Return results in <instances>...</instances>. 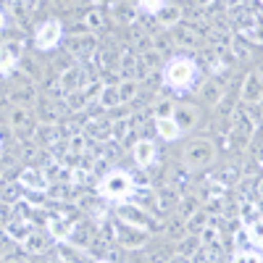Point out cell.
<instances>
[{"label": "cell", "mask_w": 263, "mask_h": 263, "mask_svg": "<svg viewBox=\"0 0 263 263\" xmlns=\"http://www.w3.org/2000/svg\"><path fill=\"white\" fill-rule=\"evenodd\" d=\"M197 79V63L187 55H174L163 66V82L171 90H190Z\"/></svg>", "instance_id": "cell-1"}, {"label": "cell", "mask_w": 263, "mask_h": 263, "mask_svg": "<svg viewBox=\"0 0 263 263\" xmlns=\"http://www.w3.org/2000/svg\"><path fill=\"white\" fill-rule=\"evenodd\" d=\"M132 187H135V182H132V174L124 171V168H111L103 174V179L98 184V192L103 200H126V197L132 195Z\"/></svg>", "instance_id": "cell-2"}, {"label": "cell", "mask_w": 263, "mask_h": 263, "mask_svg": "<svg viewBox=\"0 0 263 263\" xmlns=\"http://www.w3.org/2000/svg\"><path fill=\"white\" fill-rule=\"evenodd\" d=\"M216 145L211 142V140H205V137H200V140H192L184 150H182V163L187 166V168H208V166H213L216 163Z\"/></svg>", "instance_id": "cell-3"}, {"label": "cell", "mask_w": 263, "mask_h": 263, "mask_svg": "<svg viewBox=\"0 0 263 263\" xmlns=\"http://www.w3.org/2000/svg\"><path fill=\"white\" fill-rule=\"evenodd\" d=\"M63 37V24L58 18H48V21H42V24L34 29V48L37 50H53L58 42Z\"/></svg>", "instance_id": "cell-4"}, {"label": "cell", "mask_w": 263, "mask_h": 263, "mask_svg": "<svg viewBox=\"0 0 263 263\" xmlns=\"http://www.w3.org/2000/svg\"><path fill=\"white\" fill-rule=\"evenodd\" d=\"M119 221L121 224H129V227H137V229H142V232H150V216H147V211L142 208V205H137V203H119Z\"/></svg>", "instance_id": "cell-5"}, {"label": "cell", "mask_w": 263, "mask_h": 263, "mask_svg": "<svg viewBox=\"0 0 263 263\" xmlns=\"http://www.w3.org/2000/svg\"><path fill=\"white\" fill-rule=\"evenodd\" d=\"M84 87V69L82 66H69V69H63L58 74V82H55V90L61 95H71L77 90Z\"/></svg>", "instance_id": "cell-6"}, {"label": "cell", "mask_w": 263, "mask_h": 263, "mask_svg": "<svg viewBox=\"0 0 263 263\" xmlns=\"http://www.w3.org/2000/svg\"><path fill=\"white\" fill-rule=\"evenodd\" d=\"M18 187L21 190H29V192H48L50 179L42 168H24L18 174Z\"/></svg>", "instance_id": "cell-7"}, {"label": "cell", "mask_w": 263, "mask_h": 263, "mask_svg": "<svg viewBox=\"0 0 263 263\" xmlns=\"http://www.w3.org/2000/svg\"><path fill=\"white\" fill-rule=\"evenodd\" d=\"M21 61V42L11 40V42H3L0 45V77H8L16 63Z\"/></svg>", "instance_id": "cell-8"}, {"label": "cell", "mask_w": 263, "mask_h": 263, "mask_svg": "<svg viewBox=\"0 0 263 263\" xmlns=\"http://www.w3.org/2000/svg\"><path fill=\"white\" fill-rule=\"evenodd\" d=\"M260 95H263L260 71L253 69V71H248V77L242 82V92H239V98H242V103H248V105H258L260 103Z\"/></svg>", "instance_id": "cell-9"}, {"label": "cell", "mask_w": 263, "mask_h": 263, "mask_svg": "<svg viewBox=\"0 0 263 263\" xmlns=\"http://www.w3.org/2000/svg\"><path fill=\"white\" fill-rule=\"evenodd\" d=\"M174 124L179 126V132L184 135V132L195 129L197 121H200V111H197L195 105H174V114H171Z\"/></svg>", "instance_id": "cell-10"}, {"label": "cell", "mask_w": 263, "mask_h": 263, "mask_svg": "<svg viewBox=\"0 0 263 263\" xmlns=\"http://www.w3.org/2000/svg\"><path fill=\"white\" fill-rule=\"evenodd\" d=\"M34 229V224L29 221V218H24V216H16V218H8L6 221V229H3V234L11 239V242H24V237L29 234Z\"/></svg>", "instance_id": "cell-11"}, {"label": "cell", "mask_w": 263, "mask_h": 263, "mask_svg": "<svg viewBox=\"0 0 263 263\" xmlns=\"http://www.w3.org/2000/svg\"><path fill=\"white\" fill-rule=\"evenodd\" d=\"M156 156H158V147H156L153 140H137L135 147H132V158H135V163L140 168H147L153 161H156Z\"/></svg>", "instance_id": "cell-12"}, {"label": "cell", "mask_w": 263, "mask_h": 263, "mask_svg": "<svg viewBox=\"0 0 263 263\" xmlns=\"http://www.w3.org/2000/svg\"><path fill=\"white\" fill-rule=\"evenodd\" d=\"M116 239H119L124 248L137 250V248L145 245L147 232H142V229H137V227H129V224H121V221H119V237H116Z\"/></svg>", "instance_id": "cell-13"}, {"label": "cell", "mask_w": 263, "mask_h": 263, "mask_svg": "<svg viewBox=\"0 0 263 263\" xmlns=\"http://www.w3.org/2000/svg\"><path fill=\"white\" fill-rule=\"evenodd\" d=\"M182 18H184V11H182V6H177V3H163V8L156 13V21H158L163 29L179 27Z\"/></svg>", "instance_id": "cell-14"}, {"label": "cell", "mask_w": 263, "mask_h": 263, "mask_svg": "<svg viewBox=\"0 0 263 263\" xmlns=\"http://www.w3.org/2000/svg\"><path fill=\"white\" fill-rule=\"evenodd\" d=\"M21 248H24L29 255H42V253L50 248V237H48L45 232H40V229H32V232L24 237Z\"/></svg>", "instance_id": "cell-15"}, {"label": "cell", "mask_w": 263, "mask_h": 263, "mask_svg": "<svg viewBox=\"0 0 263 263\" xmlns=\"http://www.w3.org/2000/svg\"><path fill=\"white\" fill-rule=\"evenodd\" d=\"M48 237H53V239H58V242H66L69 239V232H71V221H66V218H61V216H50L48 218Z\"/></svg>", "instance_id": "cell-16"}, {"label": "cell", "mask_w": 263, "mask_h": 263, "mask_svg": "<svg viewBox=\"0 0 263 263\" xmlns=\"http://www.w3.org/2000/svg\"><path fill=\"white\" fill-rule=\"evenodd\" d=\"M98 103H100V108H105V111H114V108H119V105H121L119 87H116V84H103L100 92H98Z\"/></svg>", "instance_id": "cell-17"}, {"label": "cell", "mask_w": 263, "mask_h": 263, "mask_svg": "<svg viewBox=\"0 0 263 263\" xmlns=\"http://www.w3.org/2000/svg\"><path fill=\"white\" fill-rule=\"evenodd\" d=\"M156 135L163 140V142H174L182 137L179 126L174 124V119H156Z\"/></svg>", "instance_id": "cell-18"}, {"label": "cell", "mask_w": 263, "mask_h": 263, "mask_svg": "<svg viewBox=\"0 0 263 263\" xmlns=\"http://www.w3.org/2000/svg\"><path fill=\"white\" fill-rule=\"evenodd\" d=\"M208 221H211V216H208L203 208H197L195 213H190V216L184 218V229H187L190 234H200V229H203Z\"/></svg>", "instance_id": "cell-19"}, {"label": "cell", "mask_w": 263, "mask_h": 263, "mask_svg": "<svg viewBox=\"0 0 263 263\" xmlns=\"http://www.w3.org/2000/svg\"><path fill=\"white\" fill-rule=\"evenodd\" d=\"M197 237H200V245L203 248H218V245H221V232H218V227L211 224V221L200 229V234H197Z\"/></svg>", "instance_id": "cell-20"}, {"label": "cell", "mask_w": 263, "mask_h": 263, "mask_svg": "<svg viewBox=\"0 0 263 263\" xmlns=\"http://www.w3.org/2000/svg\"><path fill=\"white\" fill-rule=\"evenodd\" d=\"M116 87H119V98H121V105H124V103H129V100H135V98H137V92H140V82H137L135 77L121 79V84H116Z\"/></svg>", "instance_id": "cell-21"}, {"label": "cell", "mask_w": 263, "mask_h": 263, "mask_svg": "<svg viewBox=\"0 0 263 263\" xmlns=\"http://www.w3.org/2000/svg\"><path fill=\"white\" fill-rule=\"evenodd\" d=\"M84 132H87L92 140H108V137H111V124L100 121V119H92L90 124L84 126Z\"/></svg>", "instance_id": "cell-22"}, {"label": "cell", "mask_w": 263, "mask_h": 263, "mask_svg": "<svg viewBox=\"0 0 263 263\" xmlns=\"http://www.w3.org/2000/svg\"><path fill=\"white\" fill-rule=\"evenodd\" d=\"M174 42L179 48H195L197 45V34L190 27H174Z\"/></svg>", "instance_id": "cell-23"}, {"label": "cell", "mask_w": 263, "mask_h": 263, "mask_svg": "<svg viewBox=\"0 0 263 263\" xmlns=\"http://www.w3.org/2000/svg\"><path fill=\"white\" fill-rule=\"evenodd\" d=\"M140 66H142L145 71H156V69H161V66H163V58H161V53L156 48H150V50L140 53Z\"/></svg>", "instance_id": "cell-24"}, {"label": "cell", "mask_w": 263, "mask_h": 263, "mask_svg": "<svg viewBox=\"0 0 263 263\" xmlns=\"http://www.w3.org/2000/svg\"><path fill=\"white\" fill-rule=\"evenodd\" d=\"M29 108L27 105H13L11 108V116H8V121H11V126L13 129H24L27 124H29Z\"/></svg>", "instance_id": "cell-25"}, {"label": "cell", "mask_w": 263, "mask_h": 263, "mask_svg": "<svg viewBox=\"0 0 263 263\" xmlns=\"http://www.w3.org/2000/svg\"><path fill=\"white\" fill-rule=\"evenodd\" d=\"M232 263H260V250L255 248H237L232 255Z\"/></svg>", "instance_id": "cell-26"}, {"label": "cell", "mask_w": 263, "mask_h": 263, "mask_svg": "<svg viewBox=\"0 0 263 263\" xmlns=\"http://www.w3.org/2000/svg\"><path fill=\"white\" fill-rule=\"evenodd\" d=\"M103 24H105V18H103V13H100L98 8L87 11V16H84V21H82V27H84L87 32H100Z\"/></svg>", "instance_id": "cell-27"}, {"label": "cell", "mask_w": 263, "mask_h": 263, "mask_svg": "<svg viewBox=\"0 0 263 263\" xmlns=\"http://www.w3.org/2000/svg\"><path fill=\"white\" fill-rule=\"evenodd\" d=\"M119 66H121V71L137 69V53L132 50V48H124V50H121V58H119Z\"/></svg>", "instance_id": "cell-28"}, {"label": "cell", "mask_w": 263, "mask_h": 263, "mask_svg": "<svg viewBox=\"0 0 263 263\" xmlns=\"http://www.w3.org/2000/svg\"><path fill=\"white\" fill-rule=\"evenodd\" d=\"M84 147H87V137L82 135V132L71 135V140H69V153H71V156H82Z\"/></svg>", "instance_id": "cell-29"}, {"label": "cell", "mask_w": 263, "mask_h": 263, "mask_svg": "<svg viewBox=\"0 0 263 263\" xmlns=\"http://www.w3.org/2000/svg\"><path fill=\"white\" fill-rule=\"evenodd\" d=\"M174 100H168V98H163V100H158L156 103V119H171V114H174Z\"/></svg>", "instance_id": "cell-30"}, {"label": "cell", "mask_w": 263, "mask_h": 263, "mask_svg": "<svg viewBox=\"0 0 263 263\" xmlns=\"http://www.w3.org/2000/svg\"><path fill=\"white\" fill-rule=\"evenodd\" d=\"M163 3H166V0H137V8H140L142 13L156 16V13L163 8Z\"/></svg>", "instance_id": "cell-31"}, {"label": "cell", "mask_w": 263, "mask_h": 263, "mask_svg": "<svg viewBox=\"0 0 263 263\" xmlns=\"http://www.w3.org/2000/svg\"><path fill=\"white\" fill-rule=\"evenodd\" d=\"M203 98H205V103L216 105L218 100H221V90H218L213 82H205V84H203Z\"/></svg>", "instance_id": "cell-32"}, {"label": "cell", "mask_w": 263, "mask_h": 263, "mask_svg": "<svg viewBox=\"0 0 263 263\" xmlns=\"http://www.w3.org/2000/svg\"><path fill=\"white\" fill-rule=\"evenodd\" d=\"M18 192H21V187H18V184H8V187L3 190V203H8V205H11L13 200L18 203V200H21V195H18Z\"/></svg>", "instance_id": "cell-33"}, {"label": "cell", "mask_w": 263, "mask_h": 263, "mask_svg": "<svg viewBox=\"0 0 263 263\" xmlns=\"http://www.w3.org/2000/svg\"><path fill=\"white\" fill-rule=\"evenodd\" d=\"M197 208H200V200H197L195 195H187V200H182V216L187 218L190 213H195Z\"/></svg>", "instance_id": "cell-34"}, {"label": "cell", "mask_w": 263, "mask_h": 263, "mask_svg": "<svg viewBox=\"0 0 263 263\" xmlns=\"http://www.w3.org/2000/svg\"><path fill=\"white\" fill-rule=\"evenodd\" d=\"M11 13L16 21H27V8H24V0H11Z\"/></svg>", "instance_id": "cell-35"}, {"label": "cell", "mask_w": 263, "mask_h": 263, "mask_svg": "<svg viewBox=\"0 0 263 263\" xmlns=\"http://www.w3.org/2000/svg\"><path fill=\"white\" fill-rule=\"evenodd\" d=\"M111 135H114L116 140H124V137L129 135V121H114V124H111Z\"/></svg>", "instance_id": "cell-36"}, {"label": "cell", "mask_w": 263, "mask_h": 263, "mask_svg": "<svg viewBox=\"0 0 263 263\" xmlns=\"http://www.w3.org/2000/svg\"><path fill=\"white\" fill-rule=\"evenodd\" d=\"M8 242H11V239H8L6 234H0V255H6V250H8Z\"/></svg>", "instance_id": "cell-37"}, {"label": "cell", "mask_w": 263, "mask_h": 263, "mask_svg": "<svg viewBox=\"0 0 263 263\" xmlns=\"http://www.w3.org/2000/svg\"><path fill=\"white\" fill-rule=\"evenodd\" d=\"M3 29H6V13L0 11V32H3Z\"/></svg>", "instance_id": "cell-38"}, {"label": "cell", "mask_w": 263, "mask_h": 263, "mask_svg": "<svg viewBox=\"0 0 263 263\" xmlns=\"http://www.w3.org/2000/svg\"><path fill=\"white\" fill-rule=\"evenodd\" d=\"M77 3V0H63V6H74Z\"/></svg>", "instance_id": "cell-39"}, {"label": "cell", "mask_w": 263, "mask_h": 263, "mask_svg": "<svg viewBox=\"0 0 263 263\" xmlns=\"http://www.w3.org/2000/svg\"><path fill=\"white\" fill-rule=\"evenodd\" d=\"M239 3V0H229V6H237Z\"/></svg>", "instance_id": "cell-40"}, {"label": "cell", "mask_w": 263, "mask_h": 263, "mask_svg": "<svg viewBox=\"0 0 263 263\" xmlns=\"http://www.w3.org/2000/svg\"><path fill=\"white\" fill-rule=\"evenodd\" d=\"M98 263H114V260H105V258H103V260H98Z\"/></svg>", "instance_id": "cell-41"}]
</instances>
